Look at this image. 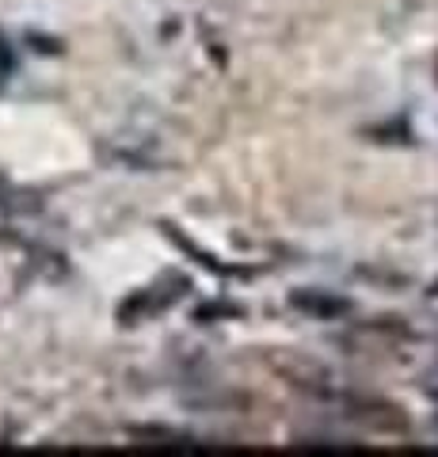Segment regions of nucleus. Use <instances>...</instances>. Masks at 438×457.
I'll use <instances>...</instances> for the list:
<instances>
[{"mask_svg": "<svg viewBox=\"0 0 438 457\" xmlns=\"http://www.w3.org/2000/svg\"><path fill=\"white\" fill-rule=\"evenodd\" d=\"M290 302L298 305V309H305V312H313V317H339V312H347V309H351L343 297H324V294H313V290L293 294Z\"/></svg>", "mask_w": 438, "mask_h": 457, "instance_id": "f257e3e1", "label": "nucleus"}]
</instances>
